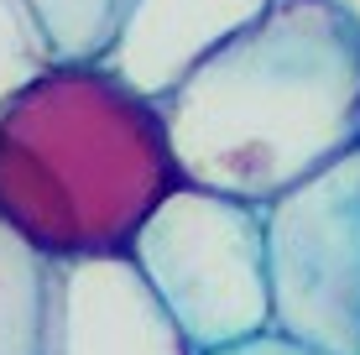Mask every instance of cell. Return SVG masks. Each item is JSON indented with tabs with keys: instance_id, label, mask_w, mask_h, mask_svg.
<instances>
[{
	"instance_id": "obj_1",
	"label": "cell",
	"mask_w": 360,
	"mask_h": 355,
	"mask_svg": "<svg viewBox=\"0 0 360 355\" xmlns=\"http://www.w3.org/2000/svg\"><path fill=\"white\" fill-rule=\"evenodd\" d=\"M157 110L183 183L262 209L360 146V27L334 0H271Z\"/></svg>"
},
{
	"instance_id": "obj_2",
	"label": "cell",
	"mask_w": 360,
	"mask_h": 355,
	"mask_svg": "<svg viewBox=\"0 0 360 355\" xmlns=\"http://www.w3.org/2000/svg\"><path fill=\"white\" fill-rule=\"evenodd\" d=\"M178 183L162 110L99 63H53L0 110V219L42 262L126 256Z\"/></svg>"
},
{
	"instance_id": "obj_3",
	"label": "cell",
	"mask_w": 360,
	"mask_h": 355,
	"mask_svg": "<svg viewBox=\"0 0 360 355\" xmlns=\"http://www.w3.org/2000/svg\"><path fill=\"white\" fill-rule=\"evenodd\" d=\"M126 256L193 355H214L271 335L266 240L256 204L178 183L146 214Z\"/></svg>"
},
{
	"instance_id": "obj_4",
	"label": "cell",
	"mask_w": 360,
	"mask_h": 355,
	"mask_svg": "<svg viewBox=\"0 0 360 355\" xmlns=\"http://www.w3.org/2000/svg\"><path fill=\"white\" fill-rule=\"evenodd\" d=\"M271 335L360 355V146L262 204Z\"/></svg>"
},
{
	"instance_id": "obj_5",
	"label": "cell",
	"mask_w": 360,
	"mask_h": 355,
	"mask_svg": "<svg viewBox=\"0 0 360 355\" xmlns=\"http://www.w3.org/2000/svg\"><path fill=\"white\" fill-rule=\"evenodd\" d=\"M42 355H193L131 256L47 262Z\"/></svg>"
},
{
	"instance_id": "obj_6",
	"label": "cell",
	"mask_w": 360,
	"mask_h": 355,
	"mask_svg": "<svg viewBox=\"0 0 360 355\" xmlns=\"http://www.w3.org/2000/svg\"><path fill=\"white\" fill-rule=\"evenodd\" d=\"M271 0H136L105 73H115L141 100H167L188 73L266 16Z\"/></svg>"
},
{
	"instance_id": "obj_7",
	"label": "cell",
	"mask_w": 360,
	"mask_h": 355,
	"mask_svg": "<svg viewBox=\"0 0 360 355\" xmlns=\"http://www.w3.org/2000/svg\"><path fill=\"white\" fill-rule=\"evenodd\" d=\"M47 262L0 219V355H42Z\"/></svg>"
},
{
	"instance_id": "obj_8",
	"label": "cell",
	"mask_w": 360,
	"mask_h": 355,
	"mask_svg": "<svg viewBox=\"0 0 360 355\" xmlns=\"http://www.w3.org/2000/svg\"><path fill=\"white\" fill-rule=\"evenodd\" d=\"M27 6L53 47V63L94 68L115 47L136 0H27Z\"/></svg>"
},
{
	"instance_id": "obj_9",
	"label": "cell",
	"mask_w": 360,
	"mask_h": 355,
	"mask_svg": "<svg viewBox=\"0 0 360 355\" xmlns=\"http://www.w3.org/2000/svg\"><path fill=\"white\" fill-rule=\"evenodd\" d=\"M53 68V47L27 0H0V110Z\"/></svg>"
},
{
	"instance_id": "obj_10",
	"label": "cell",
	"mask_w": 360,
	"mask_h": 355,
	"mask_svg": "<svg viewBox=\"0 0 360 355\" xmlns=\"http://www.w3.org/2000/svg\"><path fill=\"white\" fill-rule=\"evenodd\" d=\"M214 355H314V350L292 345V340H282V335H256V340H245V345H230V350H214Z\"/></svg>"
},
{
	"instance_id": "obj_11",
	"label": "cell",
	"mask_w": 360,
	"mask_h": 355,
	"mask_svg": "<svg viewBox=\"0 0 360 355\" xmlns=\"http://www.w3.org/2000/svg\"><path fill=\"white\" fill-rule=\"evenodd\" d=\"M334 6H340V11H345V16H350V21H355V27H360V0H334Z\"/></svg>"
}]
</instances>
